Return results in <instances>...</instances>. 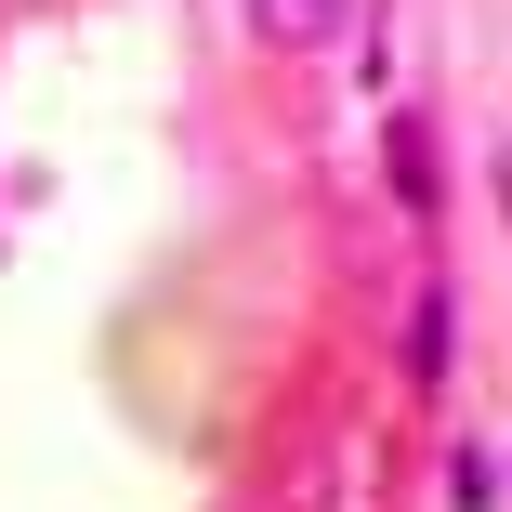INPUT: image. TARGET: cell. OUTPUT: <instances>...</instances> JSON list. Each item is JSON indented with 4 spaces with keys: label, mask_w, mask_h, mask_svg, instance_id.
Here are the masks:
<instances>
[{
    "label": "cell",
    "mask_w": 512,
    "mask_h": 512,
    "mask_svg": "<svg viewBox=\"0 0 512 512\" xmlns=\"http://www.w3.org/2000/svg\"><path fill=\"white\" fill-rule=\"evenodd\" d=\"M250 27L302 53V40H342V0H250Z\"/></svg>",
    "instance_id": "6da1fadb"
},
{
    "label": "cell",
    "mask_w": 512,
    "mask_h": 512,
    "mask_svg": "<svg viewBox=\"0 0 512 512\" xmlns=\"http://www.w3.org/2000/svg\"><path fill=\"white\" fill-rule=\"evenodd\" d=\"M447 499H460V512H486V499H499V460H486V447H460V460H447Z\"/></svg>",
    "instance_id": "3957f363"
},
{
    "label": "cell",
    "mask_w": 512,
    "mask_h": 512,
    "mask_svg": "<svg viewBox=\"0 0 512 512\" xmlns=\"http://www.w3.org/2000/svg\"><path fill=\"white\" fill-rule=\"evenodd\" d=\"M447 316H460V302H447V289L421 302V316H407V368H421V381H447Z\"/></svg>",
    "instance_id": "7a4b0ae2"
},
{
    "label": "cell",
    "mask_w": 512,
    "mask_h": 512,
    "mask_svg": "<svg viewBox=\"0 0 512 512\" xmlns=\"http://www.w3.org/2000/svg\"><path fill=\"white\" fill-rule=\"evenodd\" d=\"M394 184H407V211H434V145L421 132H394Z\"/></svg>",
    "instance_id": "277c9868"
}]
</instances>
